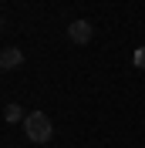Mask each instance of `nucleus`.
Segmentation results:
<instances>
[{"mask_svg":"<svg viewBox=\"0 0 145 148\" xmlns=\"http://www.w3.org/2000/svg\"><path fill=\"white\" fill-rule=\"evenodd\" d=\"M24 135H27L34 145H47L51 135H54V125H51V118H47L44 111H30L27 121H24Z\"/></svg>","mask_w":145,"mask_h":148,"instance_id":"nucleus-1","label":"nucleus"},{"mask_svg":"<svg viewBox=\"0 0 145 148\" xmlns=\"http://www.w3.org/2000/svg\"><path fill=\"white\" fill-rule=\"evenodd\" d=\"M68 37H71L74 44H88V40H91V24H88V20H71Z\"/></svg>","mask_w":145,"mask_h":148,"instance_id":"nucleus-2","label":"nucleus"},{"mask_svg":"<svg viewBox=\"0 0 145 148\" xmlns=\"http://www.w3.org/2000/svg\"><path fill=\"white\" fill-rule=\"evenodd\" d=\"M24 64V54H20V47H3V54H0V67L3 71H14V67Z\"/></svg>","mask_w":145,"mask_h":148,"instance_id":"nucleus-3","label":"nucleus"},{"mask_svg":"<svg viewBox=\"0 0 145 148\" xmlns=\"http://www.w3.org/2000/svg\"><path fill=\"white\" fill-rule=\"evenodd\" d=\"M3 121H10V125H14V121H27V114H24L20 104H7V108H3Z\"/></svg>","mask_w":145,"mask_h":148,"instance_id":"nucleus-4","label":"nucleus"},{"mask_svg":"<svg viewBox=\"0 0 145 148\" xmlns=\"http://www.w3.org/2000/svg\"><path fill=\"white\" fill-rule=\"evenodd\" d=\"M132 61H135V67H142V71H145V44L135 51V57H132Z\"/></svg>","mask_w":145,"mask_h":148,"instance_id":"nucleus-5","label":"nucleus"}]
</instances>
